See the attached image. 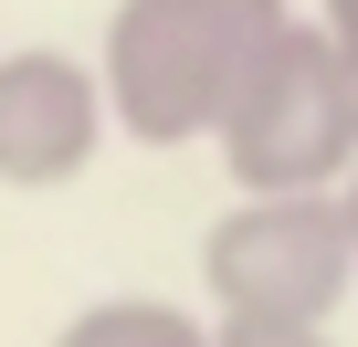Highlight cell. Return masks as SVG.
<instances>
[{"instance_id": "cell-1", "label": "cell", "mask_w": 358, "mask_h": 347, "mask_svg": "<svg viewBox=\"0 0 358 347\" xmlns=\"http://www.w3.org/2000/svg\"><path fill=\"white\" fill-rule=\"evenodd\" d=\"M295 22V0H116L106 22V105L116 137L137 147H201L222 137L232 84L253 74V53Z\"/></svg>"}, {"instance_id": "cell-2", "label": "cell", "mask_w": 358, "mask_h": 347, "mask_svg": "<svg viewBox=\"0 0 358 347\" xmlns=\"http://www.w3.org/2000/svg\"><path fill=\"white\" fill-rule=\"evenodd\" d=\"M211 147L232 168V190H337L358 158V64L337 53V32L285 22L232 84Z\"/></svg>"}, {"instance_id": "cell-3", "label": "cell", "mask_w": 358, "mask_h": 347, "mask_svg": "<svg viewBox=\"0 0 358 347\" xmlns=\"http://www.w3.org/2000/svg\"><path fill=\"white\" fill-rule=\"evenodd\" d=\"M201 284L211 316H264V326H337L358 284V232L337 190H243L201 232Z\"/></svg>"}, {"instance_id": "cell-4", "label": "cell", "mask_w": 358, "mask_h": 347, "mask_svg": "<svg viewBox=\"0 0 358 347\" xmlns=\"http://www.w3.org/2000/svg\"><path fill=\"white\" fill-rule=\"evenodd\" d=\"M116 105H106V64H74L53 43L0 53V190H64L95 168Z\"/></svg>"}, {"instance_id": "cell-5", "label": "cell", "mask_w": 358, "mask_h": 347, "mask_svg": "<svg viewBox=\"0 0 358 347\" xmlns=\"http://www.w3.org/2000/svg\"><path fill=\"white\" fill-rule=\"evenodd\" d=\"M53 347H222V316H190V305H169V295H106Z\"/></svg>"}, {"instance_id": "cell-6", "label": "cell", "mask_w": 358, "mask_h": 347, "mask_svg": "<svg viewBox=\"0 0 358 347\" xmlns=\"http://www.w3.org/2000/svg\"><path fill=\"white\" fill-rule=\"evenodd\" d=\"M222 347H337L327 326H264V316H222Z\"/></svg>"}, {"instance_id": "cell-7", "label": "cell", "mask_w": 358, "mask_h": 347, "mask_svg": "<svg viewBox=\"0 0 358 347\" xmlns=\"http://www.w3.org/2000/svg\"><path fill=\"white\" fill-rule=\"evenodd\" d=\"M316 22H327V32H337V53L358 64V0H316Z\"/></svg>"}, {"instance_id": "cell-8", "label": "cell", "mask_w": 358, "mask_h": 347, "mask_svg": "<svg viewBox=\"0 0 358 347\" xmlns=\"http://www.w3.org/2000/svg\"><path fill=\"white\" fill-rule=\"evenodd\" d=\"M337 211H348V232H358V158H348V179H337Z\"/></svg>"}]
</instances>
